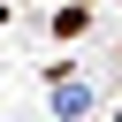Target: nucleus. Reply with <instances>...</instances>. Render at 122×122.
Segmentation results:
<instances>
[{
    "label": "nucleus",
    "mask_w": 122,
    "mask_h": 122,
    "mask_svg": "<svg viewBox=\"0 0 122 122\" xmlns=\"http://www.w3.org/2000/svg\"><path fill=\"white\" fill-rule=\"evenodd\" d=\"M84 107H92V92H84V84H61V76H53V122H76Z\"/></svg>",
    "instance_id": "obj_1"
}]
</instances>
